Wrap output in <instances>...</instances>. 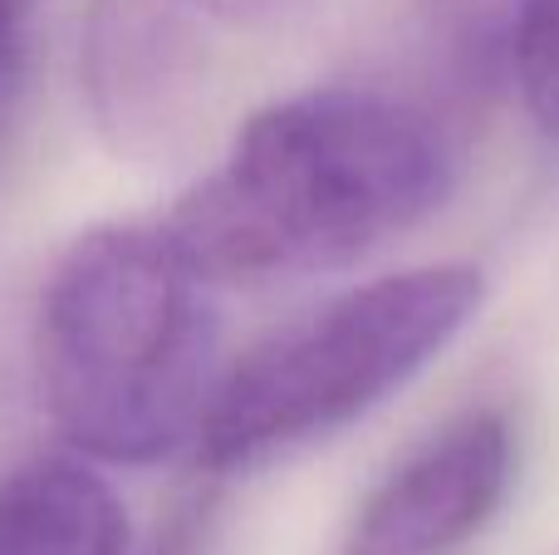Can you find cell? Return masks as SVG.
Masks as SVG:
<instances>
[{
  "instance_id": "4",
  "label": "cell",
  "mask_w": 559,
  "mask_h": 555,
  "mask_svg": "<svg viewBox=\"0 0 559 555\" xmlns=\"http://www.w3.org/2000/svg\"><path fill=\"white\" fill-rule=\"evenodd\" d=\"M182 0H94L79 35V88L104 143L128 163H173L212 98V64Z\"/></svg>"
},
{
  "instance_id": "8",
  "label": "cell",
  "mask_w": 559,
  "mask_h": 555,
  "mask_svg": "<svg viewBox=\"0 0 559 555\" xmlns=\"http://www.w3.org/2000/svg\"><path fill=\"white\" fill-rule=\"evenodd\" d=\"M202 531H206V507L192 501V507L173 511L167 531H157V541L147 555H202Z\"/></svg>"
},
{
  "instance_id": "11",
  "label": "cell",
  "mask_w": 559,
  "mask_h": 555,
  "mask_svg": "<svg viewBox=\"0 0 559 555\" xmlns=\"http://www.w3.org/2000/svg\"><path fill=\"white\" fill-rule=\"evenodd\" d=\"M10 49H15V39L0 35V88H5V74H10Z\"/></svg>"
},
{
  "instance_id": "9",
  "label": "cell",
  "mask_w": 559,
  "mask_h": 555,
  "mask_svg": "<svg viewBox=\"0 0 559 555\" xmlns=\"http://www.w3.org/2000/svg\"><path fill=\"white\" fill-rule=\"evenodd\" d=\"M187 10H197V15L206 20H222V25H236V29H251V25H265V20H275L280 10H285V0H182Z\"/></svg>"
},
{
  "instance_id": "7",
  "label": "cell",
  "mask_w": 559,
  "mask_h": 555,
  "mask_svg": "<svg viewBox=\"0 0 559 555\" xmlns=\"http://www.w3.org/2000/svg\"><path fill=\"white\" fill-rule=\"evenodd\" d=\"M515 79L531 118L559 138V0H525L515 25Z\"/></svg>"
},
{
  "instance_id": "10",
  "label": "cell",
  "mask_w": 559,
  "mask_h": 555,
  "mask_svg": "<svg viewBox=\"0 0 559 555\" xmlns=\"http://www.w3.org/2000/svg\"><path fill=\"white\" fill-rule=\"evenodd\" d=\"M29 5H35V0H0V35L15 39V29H20V20L29 15Z\"/></svg>"
},
{
  "instance_id": "2",
  "label": "cell",
  "mask_w": 559,
  "mask_h": 555,
  "mask_svg": "<svg viewBox=\"0 0 559 555\" xmlns=\"http://www.w3.org/2000/svg\"><path fill=\"white\" fill-rule=\"evenodd\" d=\"M206 291L163 226H94L59 256L39 295L35 364L69 448L153 468L197 438L216 389Z\"/></svg>"
},
{
  "instance_id": "3",
  "label": "cell",
  "mask_w": 559,
  "mask_h": 555,
  "mask_svg": "<svg viewBox=\"0 0 559 555\" xmlns=\"http://www.w3.org/2000/svg\"><path fill=\"white\" fill-rule=\"evenodd\" d=\"M481 300V271L447 261L368 281L275 330L216 379L192 438L197 468L236 477L344 433L442 359Z\"/></svg>"
},
{
  "instance_id": "6",
  "label": "cell",
  "mask_w": 559,
  "mask_h": 555,
  "mask_svg": "<svg viewBox=\"0 0 559 555\" xmlns=\"http://www.w3.org/2000/svg\"><path fill=\"white\" fill-rule=\"evenodd\" d=\"M0 555H128V511L79 458H35L0 482Z\"/></svg>"
},
{
  "instance_id": "5",
  "label": "cell",
  "mask_w": 559,
  "mask_h": 555,
  "mask_svg": "<svg viewBox=\"0 0 559 555\" xmlns=\"http://www.w3.org/2000/svg\"><path fill=\"white\" fill-rule=\"evenodd\" d=\"M511 487L515 428L506 409H466L368 492L338 555H462Z\"/></svg>"
},
{
  "instance_id": "1",
  "label": "cell",
  "mask_w": 559,
  "mask_h": 555,
  "mask_svg": "<svg viewBox=\"0 0 559 555\" xmlns=\"http://www.w3.org/2000/svg\"><path fill=\"white\" fill-rule=\"evenodd\" d=\"M452 187L456 157L427 114L364 88H314L246 118L163 236L206 285L299 281L413 232Z\"/></svg>"
}]
</instances>
